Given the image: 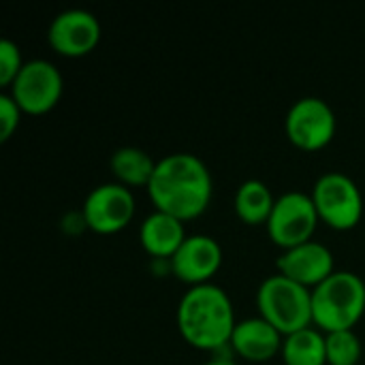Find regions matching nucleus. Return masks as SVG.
<instances>
[{"instance_id": "1", "label": "nucleus", "mask_w": 365, "mask_h": 365, "mask_svg": "<svg viewBox=\"0 0 365 365\" xmlns=\"http://www.w3.org/2000/svg\"><path fill=\"white\" fill-rule=\"evenodd\" d=\"M148 195L158 212L171 214L182 222L199 218L212 201L214 182L207 165L186 152L156 160Z\"/></svg>"}, {"instance_id": "2", "label": "nucleus", "mask_w": 365, "mask_h": 365, "mask_svg": "<svg viewBox=\"0 0 365 365\" xmlns=\"http://www.w3.org/2000/svg\"><path fill=\"white\" fill-rule=\"evenodd\" d=\"M231 297L216 284L190 287L178 306V329L184 342L199 351H220L231 346L235 329Z\"/></svg>"}, {"instance_id": "3", "label": "nucleus", "mask_w": 365, "mask_h": 365, "mask_svg": "<svg viewBox=\"0 0 365 365\" xmlns=\"http://www.w3.org/2000/svg\"><path fill=\"white\" fill-rule=\"evenodd\" d=\"M365 312V282L353 272H334L312 289V325L321 331L355 329Z\"/></svg>"}, {"instance_id": "4", "label": "nucleus", "mask_w": 365, "mask_h": 365, "mask_svg": "<svg viewBox=\"0 0 365 365\" xmlns=\"http://www.w3.org/2000/svg\"><path fill=\"white\" fill-rule=\"evenodd\" d=\"M259 317L282 336H291L312 325V291L282 274L265 278L257 291Z\"/></svg>"}, {"instance_id": "5", "label": "nucleus", "mask_w": 365, "mask_h": 365, "mask_svg": "<svg viewBox=\"0 0 365 365\" xmlns=\"http://www.w3.org/2000/svg\"><path fill=\"white\" fill-rule=\"evenodd\" d=\"M319 218L336 229V231H349L355 229L364 214V197L359 186L353 182V178L344 175L342 171H329L323 173L310 192Z\"/></svg>"}, {"instance_id": "6", "label": "nucleus", "mask_w": 365, "mask_h": 365, "mask_svg": "<svg viewBox=\"0 0 365 365\" xmlns=\"http://www.w3.org/2000/svg\"><path fill=\"white\" fill-rule=\"evenodd\" d=\"M319 220L321 218L312 197L302 190H291L276 199L274 212L265 227L269 240L282 250H289L310 242Z\"/></svg>"}, {"instance_id": "7", "label": "nucleus", "mask_w": 365, "mask_h": 365, "mask_svg": "<svg viewBox=\"0 0 365 365\" xmlns=\"http://www.w3.org/2000/svg\"><path fill=\"white\" fill-rule=\"evenodd\" d=\"M62 73L49 60L36 58L24 64L11 83V96L24 113L43 115L51 111L62 96Z\"/></svg>"}, {"instance_id": "8", "label": "nucleus", "mask_w": 365, "mask_h": 365, "mask_svg": "<svg viewBox=\"0 0 365 365\" xmlns=\"http://www.w3.org/2000/svg\"><path fill=\"white\" fill-rule=\"evenodd\" d=\"M284 130L295 148L319 152L327 148L336 135V113L323 98L304 96L289 109Z\"/></svg>"}, {"instance_id": "9", "label": "nucleus", "mask_w": 365, "mask_h": 365, "mask_svg": "<svg viewBox=\"0 0 365 365\" xmlns=\"http://www.w3.org/2000/svg\"><path fill=\"white\" fill-rule=\"evenodd\" d=\"M135 210L137 205L133 190L118 182L92 188L81 207L88 229L101 235H113L126 229L135 216Z\"/></svg>"}, {"instance_id": "10", "label": "nucleus", "mask_w": 365, "mask_h": 365, "mask_svg": "<svg viewBox=\"0 0 365 365\" xmlns=\"http://www.w3.org/2000/svg\"><path fill=\"white\" fill-rule=\"evenodd\" d=\"M47 41L60 56H88L101 41V21L86 9H66L51 19Z\"/></svg>"}, {"instance_id": "11", "label": "nucleus", "mask_w": 365, "mask_h": 365, "mask_svg": "<svg viewBox=\"0 0 365 365\" xmlns=\"http://www.w3.org/2000/svg\"><path fill=\"white\" fill-rule=\"evenodd\" d=\"M222 265V248L210 235H188L171 257V272L186 284H210Z\"/></svg>"}, {"instance_id": "12", "label": "nucleus", "mask_w": 365, "mask_h": 365, "mask_svg": "<svg viewBox=\"0 0 365 365\" xmlns=\"http://www.w3.org/2000/svg\"><path fill=\"white\" fill-rule=\"evenodd\" d=\"M276 267L289 280L312 291L336 272V261L325 244L310 240L306 244L284 250L278 257Z\"/></svg>"}, {"instance_id": "13", "label": "nucleus", "mask_w": 365, "mask_h": 365, "mask_svg": "<svg viewBox=\"0 0 365 365\" xmlns=\"http://www.w3.org/2000/svg\"><path fill=\"white\" fill-rule=\"evenodd\" d=\"M282 342L284 336L263 317L240 321L231 336L233 353L252 364H265L274 359L282 351Z\"/></svg>"}, {"instance_id": "14", "label": "nucleus", "mask_w": 365, "mask_h": 365, "mask_svg": "<svg viewBox=\"0 0 365 365\" xmlns=\"http://www.w3.org/2000/svg\"><path fill=\"white\" fill-rule=\"evenodd\" d=\"M184 222L165 212H152L139 229L143 250L154 259H171L186 240Z\"/></svg>"}, {"instance_id": "15", "label": "nucleus", "mask_w": 365, "mask_h": 365, "mask_svg": "<svg viewBox=\"0 0 365 365\" xmlns=\"http://www.w3.org/2000/svg\"><path fill=\"white\" fill-rule=\"evenodd\" d=\"M109 167H111V173L118 180V184H122L126 188H137V186L148 188V184L154 175L156 163L141 148L126 145L111 154Z\"/></svg>"}, {"instance_id": "16", "label": "nucleus", "mask_w": 365, "mask_h": 365, "mask_svg": "<svg viewBox=\"0 0 365 365\" xmlns=\"http://www.w3.org/2000/svg\"><path fill=\"white\" fill-rule=\"evenodd\" d=\"M276 199L267 184L261 180H246L235 192V214L250 227L267 225L274 212Z\"/></svg>"}, {"instance_id": "17", "label": "nucleus", "mask_w": 365, "mask_h": 365, "mask_svg": "<svg viewBox=\"0 0 365 365\" xmlns=\"http://www.w3.org/2000/svg\"><path fill=\"white\" fill-rule=\"evenodd\" d=\"M280 355L284 365H325L327 364L325 336L321 334V329L314 327H306L302 331L284 336Z\"/></svg>"}, {"instance_id": "18", "label": "nucleus", "mask_w": 365, "mask_h": 365, "mask_svg": "<svg viewBox=\"0 0 365 365\" xmlns=\"http://www.w3.org/2000/svg\"><path fill=\"white\" fill-rule=\"evenodd\" d=\"M325 349H327V364L329 365H359L361 340L353 329L327 334Z\"/></svg>"}, {"instance_id": "19", "label": "nucleus", "mask_w": 365, "mask_h": 365, "mask_svg": "<svg viewBox=\"0 0 365 365\" xmlns=\"http://www.w3.org/2000/svg\"><path fill=\"white\" fill-rule=\"evenodd\" d=\"M24 64L26 62L21 60V51L17 43H13L11 38L0 41V86L11 88V83L17 79Z\"/></svg>"}, {"instance_id": "20", "label": "nucleus", "mask_w": 365, "mask_h": 365, "mask_svg": "<svg viewBox=\"0 0 365 365\" xmlns=\"http://www.w3.org/2000/svg\"><path fill=\"white\" fill-rule=\"evenodd\" d=\"M21 120V109L11 94H0V141H9L17 130Z\"/></svg>"}, {"instance_id": "21", "label": "nucleus", "mask_w": 365, "mask_h": 365, "mask_svg": "<svg viewBox=\"0 0 365 365\" xmlns=\"http://www.w3.org/2000/svg\"><path fill=\"white\" fill-rule=\"evenodd\" d=\"M88 227V222H86V216H83V212H79V214H66L64 218H62V229L68 233V235H77L79 231H83Z\"/></svg>"}, {"instance_id": "22", "label": "nucleus", "mask_w": 365, "mask_h": 365, "mask_svg": "<svg viewBox=\"0 0 365 365\" xmlns=\"http://www.w3.org/2000/svg\"><path fill=\"white\" fill-rule=\"evenodd\" d=\"M203 365H237L233 359H212V361H207V364H203Z\"/></svg>"}]
</instances>
